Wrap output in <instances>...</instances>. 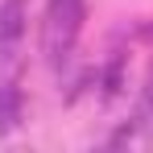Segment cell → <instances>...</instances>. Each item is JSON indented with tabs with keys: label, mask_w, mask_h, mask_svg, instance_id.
Here are the masks:
<instances>
[{
	"label": "cell",
	"mask_w": 153,
	"mask_h": 153,
	"mask_svg": "<svg viewBox=\"0 0 153 153\" xmlns=\"http://www.w3.org/2000/svg\"><path fill=\"white\" fill-rule=\"evenodd\" d=\"M79 33H83V0H50L46 4L42 46H46V62H50L54 71H62L71 62Z\"/></svg>",
	"instance_id": "1"
},
{
	"label": "cell",
	"mask_w": 153,
	"mask_h": 153,
	"mask_svg": "<svg viewBox=\"0 0 153 153\" xmlns=\"http://www.w3.org/2000/svg\"><path fill=\"white\" fill-rule=\"evenodd\" d=\"M25 0H0V62L8 66L17 50H21V37H25Z\"/></svg>",
	"instance_id": "2"
},
{
	"label": "cell",
	"mask_w": 153,
	"mask_h": 153,
	"mask_svg": "<svg viewBox=\"0 0 153 153\" xmlns=\"http://www.w3.org/2000/svg\"><path fill=\"white\" fill-rule=\"evenodd\" d=\"M21 87L13 79H0V137H8L13 128L21 124Z\"/></svg>",
	"instance_id": "3"
},
{
	"label": "cell",
	"mask_w": 153,
	"mask_h": 153,
	"mask_svg": "<svg viewBox=\"0 0 153 153\" xmlns=\"http://www.w3.org/2000/svg\"><path fill=\"white\" fill-rule=\"evenodd\" d=\"M116 91H120V54H112V62L103 71V100H112Z\"/></svg>",
	"instance_id": "4"
},
{
	"label": "cell",
	"mask_w": 153,
	"mask_h": 153,
	"mask_svg": "<svg viewBox=\"0 0 153 153\" xmlns=\"http://www.w3.org/2000/svg\"><path fill=\"white\" fill-rule=\"evenodd\" d=\"M145 116H153V71H149V83H145V95H141V120L137 124H145Z\"/></svg>",
	"instance_id": "5"
}]
</instances>
